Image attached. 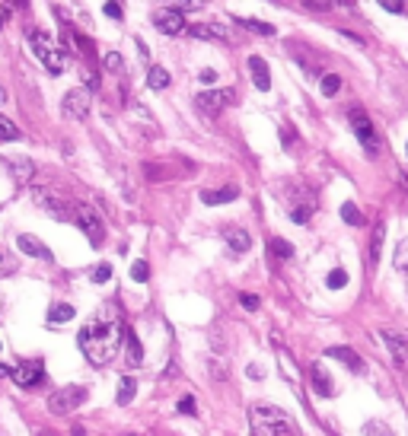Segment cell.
<instances>
[{"instance_id":"cell-1","label":"cell","mask_w":408,"mask_h":436,"mask_svg":"<svg viewBox=\"0 0 408 436\" xmlns=\"http://www.w3.org/2000/svg\"><path fill=\"white\" fill-rule=\"evenodd\" d=\"M122 335H125V328L106 309L99 319H93L90 325H84V331L77 335V344H80L84 357L93 366H108L118 357V350H122Z\"/></svg>"},{"instance_id":"cell-2","label":"cell","mask_w":408,"mask_h":436,"mask_svg":"<svg viewBox=\"0 0 408 436\" xmlns=\"http://www.w3.org/2000/svg\"><path fill=\"white\" fill-rule=\"evenodd\" d=\"M249 427H252V436H297L293 420L284 411H278V408H268V404L252 408Z\"/></svg>"},{"instance_id":"cell-3","label":"cell","mask_w":408,"mask_h":436,"mask_svg":"<svg viewBox=\"0 0 408 436\" xmlns=\"http://www.w3.org/2000/svg\"><path fill=\"white\" fill-rule=\"evenodd\" d=\"M29 48H32V54L39 61H42V67L48 70V74H64L67 70V51L61 48L58 41L51 39L48 32H42V29H32L29 32Z\"/></svg>"},{"instance_id":"cell-4","label":"cell","mask_w":408,"mask_h":436,"mask_svg":"<svg viewBox=\"0 0 408 436\" xmlns=\"http://www.w3.org/2000/svg\"><path fill=\"white\" fill-rule=\"evenodd\" d=\"M32 201L39 207H42L48 217H55V220H74V207L64 201V195H58V191L51 188H35L32 191Z\"/></svg>"},{"instance_id":"cell-5","label":"cell","mask_w":408,"mask_h":436,"mask_svg":"<svg viewBox=\"0 0 408 436\" xmlns=\"http://www.w3.org/2000/svg\"><path fill=\"white\" fill-rule=\"evenodd\" d=\"M74 223L86 232V239H90L93 246H102V239H106V226H102V217L96 214L90 204H74Z\"/></svg>"},{"instance_id":"cell-6","label":"cell","mask_w":408,"mask_h":436,"mask_svg":"<svg viewBox=\"0 0 408 436\" xmlns=\"http://www.w3.org/2000/svg\"><path fill=\"white\" fill-rule=\"evenodd\" d=\"M84 402H86V388L84 386H64L48 398V411L51 414H70V411H77Z\"/></svg>"},{"instance_id":"cell-7","label":"cell","mask_w":408,"mask_h":436,"mask_svg":"<svg viewBox=\"0 0 408 436\" xmlns=\"http://www.w3.org/2000/svg\"><path fill=\"white\" fill-rule=\"evenodd\" d=\"M90 102H93L90 86H77V90H70L64 96L61 112H64V118H70V121H84V118L90 115Z\"/></svg>"},{"instance_id":"cell-8","label":"cell","mask_w":408,"mask_h":436,"mask_svg":"<svg viewBox=\"0 0 408 436\" xmlns=\"http://www.w3.org/2000/svg\"><path fill=\"white\" fill-rule=\"evenodd\" d=\"M351 128H354V134H358V140L364 143V150L370 153V157H376V150H380V140H376V131L373 124H370V118H367L364 108H351Z\"/></svg>"},{"instance_id":"cell-9","label":"cell","mask_w":408,"mask_h":436,"mask_svg":"<svg viewBox=\"0 0 408 436\" xmlns=\"http://www.w3.org/2000/svg\"><path fill=\"white\" fill-rule=\"evenodd\" d=\"M153 26H157L163 35H182L188 32V23H185V13L175 7H163L153 13Z\"/></svg>"},{"instance_id":"cell-10","label":"cell","mask_w":408,"mask_h":436,"mask_svg":"<svg viewBox=\"0 0 408 436\" xmlns=\"http://www.w3.org/2000/svg\"><path fill=\"white\" fill-rule=\"evenodd\" d=\"M230 102H233V90H208V92H198V96H195V106L211 118L220 115Z\"/></svg>"},{"instance_id":"cell-11","label":"cell","mask_w":408,"mask_h":436,"mask_svg":"<svg viewBox=\"0 0 408 436\" xmlns=\"http://www.w3.org/2000/svg\"><path fill=\"white\" fill-rule=\"evenodd\" d=\"M10 379H13L19 388H35V386H39V382L45 379L42 360H26V363H19V366H13Z\"/></svg>"},{"instance_id":"cell-12","label":"cell","mask_w":408,"mask_h":436,"mask_svg":"<svg viewBox=\"0 0 408 436\" xmlns=\"http://www.w3.org/2000/svg\"><path fill=\"white\" fill-rule=\"evenodd\" d=\"M188 35L192 39H204V41H230V29L220 23H198L188 26Z\"/></svg>"},{"instance_id":"cell-13","label":"cell","mask_w":408,"mask_h":436,"mask_svg":"<svg viewBox=\"0 0 408 436\" xmlns=\"http://www.w3.org/2000/svg\"><path fill=\"white\" fill-rule=\"evenodd\" d=\"M17 246H19V252H23V255H29V258H42V261H51V248L45 246V242H39V239L35 236H17Z\"/></svg>"},{"instance_id":"cell-14","label":"cell","mask_w":408,"mask_h":436,"mask_svg":"<svg viewBox=\"0 0 408 436\" xmlns=\"http://www.w3.org/2000/svg\"><path fill=\"white\" fill-rule=\"evenodd\" d=\"M249 74H252V83H255L258 92H268V90H271V70H268L265 58L252 54V58H249Z\"/></svg>"},{"instance_id":"cell-15","label":"cell","mask_w":408,"mask_h":436,"mask_svg":"<svg viewBox=\"0 0 408 436\" xmlns=\"http://www.w3.org/2000/svg\"><path fill=\"white\" fill-rule=\"evenodd\" d=\"M7 163V169H10V175L19 181V185H26V181L35 175V166H32V159H26V157H7L3 159Z\"/></svg>"},{"instance_id":"cell-16","label":"cell","mask_w":408,"mask_h":436,"mask_svg":"<svg viewBox=\"0 0 408 436\" xmlns=\"http://www.w3.org/2000/svg\"><path fill=\"white\" fill-rule=\"evenodd\" d=\"M122 347H125L128 366H141L144 363V347H141V341H137V335H134L131 328H125V335H122Z\"/></svg>"},{"instance_id":"cell-17","label":"cell","mask_w":408,"mask_h":436,"mask_svg":"<svg viewBox=\"0 0 408 436\" xmlns=\"http://www.w3.org/2000/svg\"><path fill=\"white\" fill-rule=\"evenodd\" d=\"M236 198H240V188H233V185H224V188H214V191H201V204H208V207L230 204Z\"/></svg>"},{"instance_id":"cell-18","label":"cell","mask_w":408,"mask_h":436,"mask_svg":"<svg viewBox=\"0 0 408 436\" xmlns=\"http://www.w3.org/2000/svg\"><path fill=\"white\" fill-rule=\"evenodd\" d=\"M309 379H313V388H316V395H322V398H329L332 395V376L325 373V366L322 363H313L309 366Z\"/></svg>"},{"instance_id":"cell-19","label":"cell","mask_w":408,"mask_h":436,"mask_svg":"<svg viewBox=\"0 0 408 436\" xmlns=\"http://www.w3.org/2000/svg\"><path fill=\"white\" fill-rule=\"evenodd\" d=\"M325 357H332V360H338V363H344L348 370H364V360H360L351 347H325Z\"/></svg>"},{"instance_id":"cell-20","label":"cell","mask_w":408,"mask_h":436,"mask_svg":"<svg viewBox=\"0 0 408 436\" xmlns=\"http://www.w3.org/2000/svg\"><path fill=\"white\" fill-rule=\"evenodd\" d=\"M386 341V347H389L392 354H396V360L399 363H408V337L405 335H396V331H386V335H380Z\"/></svg>"},{"instance_id":"cell-21","label":"cell","mask_w":408,"mask_h":436,"mask_svg":"<svg viewBox=\"0 0 408 436\" xmlns=\"http://www.w3.org/2000/svg\"><path fill=\"white\" fill-rule=\"evenodd\" d=\"M226 242H230L233 252H249V246H252V239L246 230H226Z\"/></svg>"},{"instance_id":"cell-22","label":"cell","mask_w":408,"mask_h":436,"mask_svg":"<svg viewBox=\"0 0 408 436\" xmlns=\"http://www.w3.org/2000/svg\"><path fill=\"white\" fill-rule=\"evenodd\" d=\"M134 392H137V382H134L131 376H125L122 382H118V404H131L134 402Z\"/></svg>"},{"instance_id":"cell-23","label":"cell","mask_w":408,"mask_h":436,"mask_svg":"<svg viewBox=\"0 0 408 436\" xmlns=\"http://www.w3.org/2000/svg\"><path fill=\"white\" fill-rule=\"evenodd\" d=\"M342 220L348 223V226H360V223H364V214H360V207L354 204V201H344L342 204Z\"/></svg>"},{"instance_id":"cell-24","label":"cell","mask_w":408,"mask_h":436,"mask_svg":"<svg viewBox=\"0 0 408 436\" xmlns=\"http://www.w3.org/2000/svg\"><path fill=\"white\" fill-rule=\"evenodd\" d=\"M147 86H150V90H166L169 74L163 70V67H150V70H147Z\"/></svg>"},{"instance_id":"cell-25","label":"cell","mask_w":408,"mask_h":436,"mask_svg":"<svg viewBox=\"0 0 408 436\" xmlns=\"http://www.w3.org/2000/svg\"><path fill=\"white\" fill-rule=\"evenodd\" d=\"M70 319H74V306H67V303L51 306V313H48L51 325H61V321H70Z\"/></svg>"},{"instance_id":"cell-26","label":"cell","mask_w":408,"mask_h":436,"mask_svg":"<svg viewBox=\"0 0 408 436\" xmlns=\"http://www.w3.org/2000/svg\"><path fill=\"white\" fill-rule=\"evenodd\" d=\"M236 23L246 26L249 32H258V35H275V26H268V23H258V19H246V17H236Z\"/></svg>"},{"instance_id":"cell-27","label":"cell","mask_w":408,"mask_h":436,"mask_svg":"<svg viewBox=\"0 0 408 436\" xmlns=\"http://www.w3.org/2000/svg\"><path fill=\"white\" fill-rule=\"evenodd\" d=\"M383 236H386V226L380 223V226L373 230V239H370V264L380 261V246H383Z\"/></svg>"},{"instance_id":"cell-28","label":"cell","mask_w":408,"mask_h":436,"mask_svg":"<svg viewBox=\"0 0 408 436\" xmlns=\"http://www.w3.org/2000/svg\"><path fill=\"white\" fill-rule=\"evenodd\" d=\"M364 436H396V433L386 427L383 420H367V424H364Z\"/></svg>"},{"instance_id":"cell-29","label":"cell","mask_w":408,"mask_h":436,"mask_svg":"<svg viewBox=\"0 0 408 436\" xmlns=\"http://www.w3.org/2000/svg\"><path fill=\"white\" fill-rule=\"evenodd\" d=\"M0 140H19V128L7 115H0Z\"/></svg>"},{"instance_id":"cell-30","label":"cell","mask_w":408,"mask_h":436,"mask_svg":"<svg viewBox=\"0 0 408 436\" xmlns=\"http://www.w3.org/2000/svg\"><path fill=\"white\" fill-rule=\"evenodd\" d=\"M271 255H275V258H291L293 246L287 242V239H271Z\"/></svg>"},{"instance_id":"cell-31","label":"cell","mask_w":408,"mask_h":436,"mask_svg":"<svg viewBox=\"0 0 408 436\" xmlns=\"http://www.w3.org/2000/svg\"><path fill=\"white\" fill-rule=\"evenodd\" d=\"M338 90H342V77H338V74H325L322 77V96H335Z\"/></svg>"},{"instance_id":"cell-32","label":"cell","mask_w":408,"mask_h":436,"mask_svg":"<svg viewBox=\"0 0 408 436\" xmlns=\"http://www.w3.org/2000/svg\"><path fill=\"white\" fill-rule=\"evenodd\" d=\"M102 64H106L108 74H122V67H125V61H122V54L118 51H108L106 58H102Z\"/></svg>"},{"instance_id":"cell-33","label":"cell","mask_w":408,"mask_h":436,"mask_svg":"<svg viewBox=\"0 0 408 436\" xmlns=\"http://www.w3.org/2000/svg\"><path fill=\"white\" fill-rule=\"evenodd\" d=\"M396 268H399V271H408V239L399 242V248H396Z\"/></svg>"},{"instance_id":"cell-34","label":"cell","mask_w":408,"mask_h":436,"mask_svg":"<svg viewBox=\"0 0 408 436\" xmlns=\"http://www.w3.org/2000/svg\"><path fill=\"white\" fill-rule=\"evenodd\" d=\"M344 284H348V271H342V268H335V271L329 274V287H332V290H342Z\"/></svg>"},{"instance_id":"cell-35","label":"cell","mask_w":408,"mask_h":436,"mask_svg":"<svg viewBox=\"0 0 408 436\" xmlns=\"http://www.w3.org/2000/svg\"><path fill=\"white\" fill-rule=\"evenodd\" d=\"M131 277L137 280V284H144V280L150 277V268H147V261H134L131 264Z\"/></svg>"},{"instance_id":"cell-36","label":"cell","mask_w":408,"mask_h":436,"mask_svg":"<svg viewBox=\"0 0 408 436\" xmlns=\"http://www.w3.org/2000/svg\"><path fill=\"white\" fill-rule=\"evenodd\" d=\"M173 7L185 13V10H201L204 7V0H173Z\"/></svg>"},{"instance_id":"cell-37","label":"cell","mask_w":408,"mask_h":436,"mask_svg":"<svg viewBox=\"0 0 408 436\" xmlns=\"http://www.w3.org/2000/svg\"><path fill=\"white\" fill-rule=\"evenodd\" d=\"M300 3L316 7V10H329V7H335V3H348V0H300Z\"/></svg>"},{"instance_id":"cell-38","label":"cell","mask_w":408,"mask_h":436,"mask_svg":"<svg viewBox=\"0 0 408 436\" xmlns=\"http://www.w3.org/2000/svg\"><path fill=\"white\" fill-rule=\"evenodd\" d=\"M108 277H112V264H99V268L93 271V280H96V284H106Z\"/></svg>"},{"instance_id":"cell-39","label":"cell","mask_w":408,"mask_h":436,"mask_svg":"<svg viewBox=\"0 0 408 436\" xmlns=\"http://www.w3.org/2000/svg\"><path fill=\"white\" fill-rule=\"evenodd\" d=\"M383 10H389V13H402L405 10V0H376Z\"/></svg>"},{"instance_id":"cell-40","label":"cell","mask_w":408,"mask_h":436,"mask_svg":"<svg viewBox=\"0 0 408 436\" xmlns=\"http://www.w3.org/2000/svg\"><path fill=\"white\" fill-rule=\"evenodd\" d=\"M7 274H13V261H10V255L0 248V277H7Z\"/></svg>"},{"instance_id":"cell-41","label":"cell","mask_w":408,"mask_h":436,"mask_svg":"<svg viewBox=\"0 0 408 436\" xmlns=\"http://www.w3.org/2000/svg\"><path fill=\"white\" fill-rule=\"evenodd\" d=\"M240 303H242V309H249V313H255V309H258V297H252V293H242Z\"/></svg>"},{"instance_id":"cell-42","label":"cell","mask_w":408,"mask_h":436,"mask_svg":"<svg viewBox=\"0 0 408 436\" xmlns=\"http://www.w3.org/2000/svg\"><path fill=\"white\" fill-rule=\"evenodd\" d=\"M211 373H214L217 379H226V376H230V373H226V366H224L220 360H211Z\"/></svg>"},{"instance_id":"cell-43","label":"cell","mask_w":408,"mask_h":436,"mask_svg":"<svg viewBox=\"0 0 408 436\" xmlns=\"http://www.w3.org/2000/svg\"><path fill=\"white\" fill-rule=\"evenodd\" d=\"M179 411H182V414H195V398L185 395L182 402H179Z\"/></svg>"},{"instance_id":"cell-44","label":"cell","mask_w":408,"mask_h":436,"mask_svg":"<svg viewBox=\"0 0 408 436\" xmlns=\"http://www.w3.org/2000/svg\"><path fill=\"white\" fill-rule=\"evenodd\" d=\"M106 17H112V19H122V7H118V3H112V0H108V3H106Z\"/></svg>"},{"instance_id":"cell-45","label":"cell","mask_w":408,"mask_h":436,"mask_svg":"<svg viewBox=\"0 0 408 436\" xmlns=\"http://www.w3.org/2000/svg\"><path fill=\"white\" fill-rule=\"evenodd\" d=\"M214 80H217L214 70H201V83H214Z\"/></svg>"},{"instance_id":"cell-46","label":"cell","mask_w":408,"mask_h":436,"mask_svg":"<svg viewBox=\"0 0 408 436\" xmlns=\"http://www.w3.org/2000/svg\"><path fill=\"white\" fill-rule=\"evenodd\" d=\"M246 373H249V379H262V370H258V366H249Z\"/></svg>"},{"instance_id":"cell-47","label":"cell","mask_w":408,"mask_h":436,"mask_svg":"<svg viewBox=\"0 0 408 436\" xmlns=\"http://www.w3.org/2000/svg\"><path fill=\"white\" fill-rule=\"evenodd\" d=\"M3 102H7V90H3V86H0V106H3Z\"/></svg>"},{"instance_id":"cell-48","label":"cell","mask_w":408,"mask_h":436,"mask_svg":"<svg viewBox=\"0 0 408 436\" xmlns=\"http://www.w3.org/2000/svg\"><path fill=\"white\" fill-rule=\"evenodd\" d=\"M74 436H86V433H84V427H74Z\"/></svg>"},{"instance_id":"cell-49","label":"cell","mask_w":408,"mask_h":436,"mask_svg":"<svg viewBox=\"0 0 408 436\" xmlns=\"http://www.w3.org/2000/svg\"><path fill=\"white\" fill-rule=\"evenodd\" d=\"M42 436H58V433H42Z\"/></svg>"},{"instance_id":"cell-50","label":"cell","mask_w":408,"mask_h":436,"mask_svg":"<svg viewBox=\"0 0 408 436\" xmlns=\"http://www.w3.org/2000/svg\"><path fill=\"white\" fill-rule=\"evenodd\" d=\"M0 29H3V17H0Z\"/></svg>"},{"instance_id":"cell-51","label":"cell","mask_w":408,"mask_h":436,"mask_svg":"<svg viewBox=\"0 0 408 436\" xmlns=\"http://www.w3.org/2000/svg\"><path fill=\"white\" fill-rule=\"evenodd\" d=\"M405 153H408V143H405Z\"/></svg>"},{"instance_id":"cell-52","label":"cell","mask_w":408,"mask_h":436,"mask_svg":"<svg viewBox=\"0 0 408 436\" xmlns=\"http://www.w3.org/2000/svg\"><path fill=\"white\" fill-rule=\"evenodd\" d=\"M405 274H408V271H405Z\"/></svg>"}]
</instances>
